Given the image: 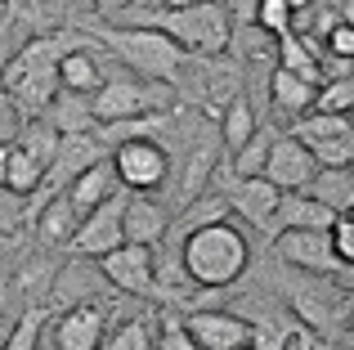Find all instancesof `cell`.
I'll list each match as a JSON object with an SVG mask.
<instances>
[{
  "label": "cell",
  "mask_w": 354,
  "mask_h": 350,
  "mask_svg": "<svg viewBox=\"0 0 354 350\" xmlns=\"http://www.w3.org/2000/svg\"><path fill=\"white\" fill-rule=\"evenodd\" d=\"M274 256H278V261H287L292 270L323 274V279H332V274L346 270L341 256H337V247H332V234H323V229H301V234L274 238Z\"/></svg>",
  "instance_id": "9c48e42d"
},
{
  "label": "cell",
  "mask_w": 354,
  "mask_h": 350,
  "mask_svg": "<svg viewBox=\"0 0 354 350\" xmlns=\"http://www.w3.org/2000/svg\"><path fill=\"white\" fill-rule=\"evenodd\" d=\"M59 144H63V135L54 131L50 122H27V126H23V135H18V149L32 153V158L45 167V175H50L54 158H59Z\"/></svg>",
  "instance_id": "f1b7e54d"
},
{
  "label": "cell",
  "mask_w": 354,
  "mask_h": 350,
  "mask_svg": "<svg viewBox=\"0 0 354 350\" xmlns=\"http://www.w3.org/2000/svg\"><path fill=\"white\" fill-rule=\"evenodd\" d=\"M171 104H175V86L139 81L135 72L113 63L95 95V117L99 126H113V122H135V117H148V113H171Z\"/></svg>",
  "instance_id": "3957f363"
},
{
  "label": "cell",
  "mask_w": 354,
  "mask_h": 350,
  "mask_svg": "<svg viewBox=\"0 0 354 350\" xmlns=\"http://www.w3.org/2000/svg\"><path fill=\"white\" fill-rule=\"evenodd\" d=\"M337 211H328L319 198H310V193H283V207H278V216L269 220V243L283 234H301V229H323V234H332L337 229Z\"/></svg>",
  "instance_id": "9a60e30c"
},
{
  "label": "cell",
  "mask_w": 354,
  "mask_h": 350,
  "mask_svg": "<svg viewBox=\"0 0 354 350\" xmlns=\"http://www.w3.org/2000/svg\"><path fill=\"white\" fill-rule=\"evenodd\" d=\"M9 189L18 193V198H36V193L45 189V167L32 158L27 149H9Z\"/></svg>",
  "instance_id": "83f0119b"
},
{
  "label": "cell",
  "mask_w": 354,
  "mask_h": 350,
  "mask_svg": "<svg viewBox=\"0 0 354 350\" xmlns=\"http://www.w3.org/2000/svg\"><path fill=\"white\" fill-rule=\"evenodd\" d=\"M45 337H50V306L18 310L14 333H9L5 350H41V346H45Z\"/></svg>",
  "instance_id": "4316f807"
},
{
  "label": "cell",
  "mask_w": 354,
  "mask_h": 350,
  "mask_svg": "<svg viewBox=\"0 0 354 350\" xmlns=\"http://www.w3.org/2000/svg\"><path fill=\"white\" fill-rule=\"evenodd\" d=\"M59 81L72 95H99V86H104V63L95 59V50H72L59 68Z\"/></svg>",
  "instance_id": "603a6c76"
},
{
  "label": "cell",
  "mask_w": 354,
  "mask_h": 350,
  "mask_svg": "<svg viewBox=\"0 0 354 350\" xmlns=\"http://www.w3.org/2000/svg\"><path fill=\"white\" fill-rule=\"evenodd\" d=\"M216 122H220V140H225L229 158H234V153H242V149H247V144L260 135V113H256V104H251L247 95H238L234 104H229L225 113L216 117Z\"/></svg>",
  "instance_id": "7402d4cb"
},
{
  "label": "cell",
  "mask_w": 354,
  "mask_h": 350,
  "mask_svg": "<svg viewBox=\"0 0 354 350\" xmlns=\"http://www.w3.org/2000/svg\"><path fill=\"white\" fill-rule=\"evenodd\" d=\"M113 193H121V180H117V171H113V158H108V162H99L95 171L81 175V180L68 189V198H72V207H77L81 216H90V211H99Z\"/></svg>",
  "instance_id": "44dd1931"
},
{
  "label": "cell",
  "mask_w": 354,
  "mask_h": 350,
  "mask_svg": "<svg viewBox=\"0 0 354 350\" xmlns=\"http://www.w3.org/2000/svg\"><path fill=\"white\" fill-rule=\"evenodd\" d=\"M157 350H198V342L184 333V315L162 310V342H157Z\"/></svg>",
  "instance_id": "836d02e7"
},
{
  "label": "cell",
  "mask_w": 354,
  "mask_h": 350,
  "mask_svg": "<svg viewBox=\"0 0 354 350\" xmlns=\"http://www.w3.org/2000/svg\"><path fill=\"white\" fill-rule=\"evenodd\" d=\"M108 274L99 261H86V256H68L59 270V279H54V310H77V306H99V301H108Z\"/></svg>",
  "instance_id": "ba28073f"
},
{
  "label": "cell",
  "mask_w": 354,
  "mask_h": 350,
  "mask_svg": "<svg viewBox=\"0 0 354 350\" xmlns=\"http://www.w3.org/2000/svg\"><path fill=\"white\" fill-rule=\"evenodd\" d=\"M104 274L121 297H157V252L153 247H135L126 243L121 252L104 256Z\"/></svg>",
  "instance_id": "8fae6325"
},
{
  "label": "cell",
  "mask_w": 354,
  "mask_h": 350,
  "mask_svg": "<svg viewBox=\"0 0 354 350\" xmlns=\"http://www.w3.org/2000/svg\"><path fill=\"white\" fill-rule=\"evenodd\" d=\"M171 167H175L171 153L157 140H130V144H121V149H113V171H117L121 189L135 193V198L166 189V180L175 175Z\"/></svg>",
  "instance_id": "5b68a950"
},
{
  "label": "cell",
  "mask_w": 354,
  "mask_h": 350,
  "mask_svg": "<svg viewBox=\"0 0 354 350\" xmlns=\"http://www.w3.org/2000/svg\"><path fill=\"white\" fill-rule=\"evenodd\" d=\"M251 346L256 350H328L319 333L292 310H269V315L251 319Z\"/></svg>",
  "instance_id": "4fadbf2b"
},
{
  "label": "cell",
  "mask_w": 354,
  "mask_h": 350,
  "mask_svg": "<svg viewBox=\"0 0 354 350\" xmlns=\"http://www.w3.org/2000/svg\"><path fill=\"white\" fill-rule=\"evenodd\" d=\"M23 225H32V198H18L14 189L0 184V238L18 234Z\"/></svg>",
  "instance_id": "1f68e13d"
},
{
  "label": "cell",
  "mask_w": 354,
  "mask_h": 350,
  "mask_svg": "<svg viewBox=\"0 0 354 350\" xmlns=\"http://www.w3.org/2000/svg\"><path fill=\"white\" fill-rule=\"evenodd\" d=\"M292 135L314 149V144H328V140H354V122L350 117H328V113H310L301 122H292Z\"/></svg>",
  "instance_id": "d4e9b609"
},
{
  "label": "cell",
  "mask_w": 354,
  "mask_h": 350,
  "mask_svg": "<svg viewBox=\"0 0 354 350\" xmlns=\"http://www.w3.org/2000/svg\"><path fill=\"white\" fill-rule=\"evenodd\" d=\"M108 328H113V310H108V301H99V306H77L54 315L50 337L59 350H99Z\"/></svg>",
  "instance_id": "7c38bea8"
},
{
  "label": "cell",
  "mask_w": 354,
  "mask_h": 350,
  "mask_svg": "<svg viewBox=\"0 0 354 350\" xmlns=\"http://www.w3.org/2000/svg\"><path fill=\"white\" fill-rule=\"evenodd\" d=\"M45 122H50L59 135H95L99 131L95 95H72V90H63V95L54 99V108H50Z\"/></svg>",
  "instance_id": "d6986e66"
},
{
  "label": "cell",
  "mask_w": 354,
  "mask_h": 350,
  "mask_svg": "<svg viewBox=\"0 0 354 350\" xmlns=\"http://www.w3.org/2000/svg\"><path fill=\"white\" fill-rule=\"evenodd\" d=\"M126 207H130V193L126 189L113 193L99 211H90V216L81 220V229H77L68 252L86 256V261H104V256L121 252V247H126Z\"/></svg>",
  "instance_id": "8992f818"
},
{
  "label": "cell",
  "mask_w": 354,
  "mask_h": 350,
  "mask_svg": "<svg viewBox=\"0 0 354 350\" xmlns=\"http://www.w3.org/2000/svg\"><path fill=\"white\" fill-rule=\"evenodd\" d=\"M216 184H220V193L229 198L234 216H242L247 225H256V229H269V220H274L278 207H283V189H278V184H269V180H238L229 162L220 167Z\"/></svg>",
  "instance_id": "52a82bcc"
},
{
  "label": "cell",
  "mask_w": 354,
  "mask_h": 350,
  "mask_svg": "<svg viewBox=\"0 0 354 350\" xmlns=\"http://www.w3.org/2000/svg\"><path fill=\"white\" fill-rule=\"evenodd\" d=\"M314 113H328V117H350L354 113V77H341V81H328L319 90V104Z\"/></svg>",
  "instance_id": "4dcf8cb0"
},
{
  "label": "cell",
  "mask_w": 354,
  "mask_h": 350,
  "mask_svg": "<svg viewBox=\"0 0 354 350\" xmlns=\"http://www.w3.org/2000/svg\"><path fill=\"white\" fill-rule=\"evenodd\" d=\"M81 211L72 207V198L68 193H59V198H50L41 211H36V234H41V243L45 247H72V238H77V229H81Z\"/></svg>",
  "instance_id": "ac0fdd59"
},
{
  "label": "cell",
  "mask_w": 354,
  "mask_h": 350,
  "mask_svg": "<svg viewBox=\"0 0 354 350\" xmlns=\"http://www.w3.org/2000/svg\"><path fill=\"white\" fill-rule=\"evenodd\" d=\"M23 113H18V104L9 99V90L0 86V144H18V135H23Z\"/></svg>",
  "instance_id": "e575fe53"
},
{
  "label": "cell",
  "mask_w": 354,
  "mask_h": 350,
  "mask_svg": "<svg viewBox=\"0 0 354 350\" xmlns=\"http://www.w3.org/2000/svg\"><path fill=\"white\" fill-rule=\"evenodd\" d=\"M99 41L113 50V59L126 72L144 81H162V86H175L189 63V54L162 32H148V27H99Z\"/></svg>",
  "instance_id": "7a4b0ae2"
},
{
  "label": "cell",
  "mask_w": 354,
  "mask_h": 350,
  "mask_svg": "<svg viewBox=\"0 0 354 350\" xmlns=\"http://www.w3.org/2000/svg\"><path fill=\"white\" fill-rule=\"evenodd\" d=\"M292 297V315L305 319L323 342H337V333L354 328V301L350 288H341L337 279H323V274H305L287 288Z\"/></svg>",
  "instance_id": "277c9868"
},
{
  "label": "cell",
  "mask_w": 354,
  "mask_h": 350,
  "mask_svg": "<svg viewBox=\"0 0 354 350\" xmlns=\"http://www.w3.org/2000/svg\"><path fill=\"white\" fill-rule=\"evenodd\" d=\"M328 54H332V59H346V63H354V27H350V23H341L337 32L328 36Z\"/></svg>",
  "instance_id": "8d00e7d4"
},
{
  "label": "cell",
  "mask_w": 354,
  "mask_h": 350,
  "mask_svg": "<svg viewBox=\"0 0 354 350\" xmlns=\"http://www.w3.org/2000/svg\"><path fill=\"white\" fill-rule=\"evenodd\" d=\"M332 247H337L341 265H346V270H354V211L337 220V229H332Z\"/></svg>",
  "instance_id": "d590c367"
},
{
  "label": "cell",
  "mask_w": 354,
  "mask_h": 350,
  "mask_svg": "<svg viewBox=\"0 0 354 350\" xmlns=\"http://www.w3.org/2000/svg\"><path fill=\"white\" fill-rule=\"evenodd\" d=\"M274 144H278V135L269 131V126H260L256 140H251L242 153H234V158H229V167H234L238 180H265L269 158H274Z\"/></svg>",
  "instance_id": "484cf974"
},
{
  "label": "cell",
  "mask_w": 354,
  "mask_h": 350,
  "mask_svg": "<svg viewBox=\"0 0 354 350\" xmlns=\"http://www.w3.org/2000/svg\"><path fill=\"white\" fill-rule=\"evenodd\" d=\"M171 252H180V265H184V274L193 279L198 292H225L251 270V243L234 220L193 229L180 243L171 238Z\"/></svg>",
  "instance_id": "6da1fadb"
},
{
  "label": "cell",
  "mask_w": 354,
  "mask_h": 350,
  "mask_svg": "<svg viewBox=\"0 0 354 350\" xmlns=\"http://www.w3.org/2000/svg\"><path fill=\"white\" fill-rule=\"evenodd\" d=\"M314 175H319V162H314V153L305 149V144L296 140L292 131H287V135H278V144H274V158H269L265 180H269V184H278L283 193H305V189L314 184Z\"/></svg>",
  "instance_id": "5bb4252c"
},
{
  "label": "cell",
  "mask_w": 354,
  "mask_h": 350,
  "mask_svg": "<svg viewBox=\"0 0 354 350\" xmlns=\"http://www.w3.org/2000/svg\"><path fill=\"white\" fill-rule=\"evenodd\" d=\"M166 234H171V216H166L162 202L135 198V193H130V207H126V243L153 247V252H157V243H166Z\"/></svg>",
  "instance_id": "2e32d148"
},
{
  "label": "cell",
  "mask_w": 354,
  "mask_h": 350,
  "mask_svg": "<svg viewBox=\"0 0 354 350\" xmlns=\"http://www.w3.org/2000/svg\"><path fill=\"white\" fill-rule=\"evenodd\" d=\"M314 162L319 171H350L354 167V140H328V144H314Z\"/></svg>",
  "instance_id": "d6a6232c"
},
{
  "label": "cell",
  "mask_w": 354,
  "mask_h": 350,
  "mask_svg": "<svg viewBox=\"0 0 354 350\" xmlns=\"http://www.w3.org/2000/svg\"><path fill=\"white\" fill-rule=\"evenodd\" d=\"M14 252V238H0V256H9Z\"/></svg>",
  "instance_id": "f35d334b"
},
{
  "label": "cell",
  "mask_w": 354,
  "mask_h": 350,
  "mask_svg": "<svg viewBox=\"0 0 354 350\" xmlns=\"http://www.w3.org/2000/svg\"><path fill=\"white\" fill-rule=\"evenodd\" d=\"M319 90H323V86H310V81H301L296 72H283L278 63L269 68V99H274L283 113L310 117V108L319 104Z\"/></svg>",
  "instance_id": "ffe728a7"
},
{
  "label": "cell",
  "mask_w": 354,
  "mask_h": 350,
  "mask_svg": "<svg viewBox=\"0 0 354 350\" xmlns=\"http://www.w3.org/2000/svg\"><path fill=\"white\" fill-rule=\"evenodd\" d=\"M157 342H162V315L139 310V315L113 319V328H108L99 350H157Z\"/></svg>",
  "instance_id": "e0dca14e"
},
{
  "label": "cell",
  "mask_w": 354,
  "mask_h": 350,
  "mask_svg": "<svg viewBox=\"0 0 354 350\" xmlns=\"http://www.w3.org/2000/svg\"><path fill=\"white\" fill-rule=\"evenodd\" d=\"M305 193L319 198L323 207L337 211V216H350V211H354V167L350 171H319Z\"/></svg>",
  "instance_id": "cb8c5ba5"
},
{
  "label": "cell",
  "mask_w": 354,
  "mask_h": 350,
  "mask_svg": "<svg viewBox=\"0 0 354 350\" xmlns=\"http://www.w3.org/2000/svg\"><path fill=\"white\" fill-rule=\"evenodd\" d=\"M9 149H14V144H0V184H5V189H9Z\"/></svg>",
  "instance_id": "74e56055"
},
{
  "label": "cell",
  "mask_w": 354,
  "mask_h": 350,
  "mask_svg": "<svg viewBox=\"0 0 354 350\" xmlns=\"http://www.w3.org/2000/svg\"><path fill=\"white\" fill-rule=\"evenodd\" d=\"M292 14H296L292 0H260V5H256V27L283 45L287 36H292Z\"/></svg>",
  "instance_id": "f546056e"
},
{
  "label": "cell",
  "mask_w": 354,
  "mask_h": 350,
  "mask_svg": "<svg viewBox=\"0 0 354 350\" xmlns=\"http://www.w3.org/2000/svg\"><path fill=\"white\" fill-rule=\"evenodd\" d=\"M184 333L198 342V350H247L251 346V319L211 306V310L184 315Z\"/></svg>",
  "instance_id": "30bf717a"
}]
</instances>
